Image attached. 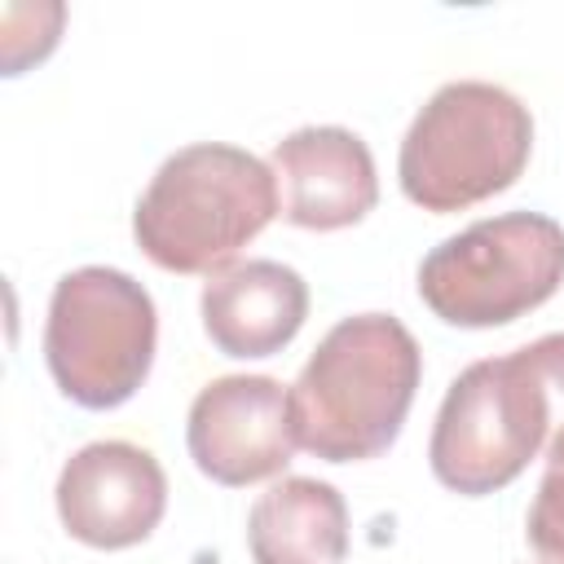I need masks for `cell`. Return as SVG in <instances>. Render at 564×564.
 Here are the masks:
<instances>
[{"instance_id": "obj_1", "label": "cell", "mask_w": 564, "mask_h": 564, "mask_svg": "<svg viewBox=\"0 0 564 564\" xmlns=\"http://www.w3.org/2000/svg\"><path fill=\"white\" fill-rule=\"evenodd\" d=\"M555 414L564 419V330L471 361L436 410L427 445L436 480L467 498L507 489L538 458Z\"/></svg>"}, {"instance_id": "obj_2", "label": "cell", "mask_w": 564, "mask_h": 564, "mask_svg": "<svg viewBox=\"0 0 564 564\" xmlns=\"http://www.w3.org/2000/svg\"><path fill=\"white\" fill-rule=\"evenodd\" d=\"M423 352L392 313H357L326 330L291 388L295 436L326 463L383 454L419 392Z\"/></svg>"}, {"instance_id": "obj_3", "label": "cell", "mask_w": 564, "mask_h": 564, "mask_svg": "<svg viewBox=\"0 0 564 564\" xmlns=\"http://www.w3.org/2000/svg\"><path fill=\"white\" fill-rule=\"evenodd\" d=\"M278 216V176L256 154L198 141L163 159L150 176L132 234L137 247L172 273H212L229 264Z\"/></svg>"}, {"instance_id": "obj_4", "label": "cell", "mask_w": 564, "mask_h": 564, "mask_svg": "<svg viewBox=\"0 0 564 564\" xmlns=\"http://www.w3.org/2000/svg\"><path fill=\"white\" fill-rule=\"evenodd\" d=\"M529 150L533 115L520 97L485 79H454L414 115L397 176L423 212H467L516 185Z\"/></svg>"}, {"instance_id": "obj_5", "label": "cell", "mask_w": 564, "mask_h": 564, "mask_svg": "<svg viewBox=\"0 0 564 564\" xmlns=\"http://www.w3.org/2000/svg\"><path fill=\"white\" fill-rule=\"evenodd\" d=\"M154 339V300L132 273L84 264L57 278L44 322V361L75 405H123L150 375Z\"/></svg>"}, {"instance_id": "obj_6", "label": "cell", "mask_w": 564, "mask_h": 564, "mask_svg": "<svg viewBox=\"0 0 564 564\" xmlns=\"http://www.w3.org/2000/svg\"><path fill=\"white\" fill-rule=\"evenodd\" d=\"M564 282V225L542 212H507L467 225L419 264L423 304L467 330L507 326L546 304Z\"/></svg>"}, {"instance_id": "obj_7", "label": "cell", "mask_w": 564, "mask_h": 564, "mask_svg": "<svg viewBox=\"0 0 564 564\" xmlns=\"http://www.w3.org/2000/svg\"><path fill=\"white\" fill-rule=\"evenodd\" d=\"M185 445L194 467L216 485L242 489L269 480L286 471L300 445L291 392L269 375H220L194 397Z\"/></svg>"}, {"instance_id": "obj_8", "label": "cell", "mask_w": 564, "mask_h": 564, "mask_svg": "<svg viewBox=\"0 0 564 564\" xmlns=\"http://www.w3.org/2000/svg\"><path fill=\"white\" fill-rule=\"evenodd\" d=\"M53 494L66 533L97 551L145 542L167 511V476L159 458L132 441H93L75 449Z\"/></svg>"}, {"instance_id": "obj_9", "label": "cell", "mask_w": 564, "mask_h": 564, "mask_svg": "<svg viewBox=\"0 0 564 564\" xmlns=\"http://www.w3.org/2000/svg\"><path fill=\"white\" fill-rule=\"evenodd\" d=\"M273 172L282 176V216L300 229L357 225L379 203V176L370 145L348 128H300L273 145Z\"/></svg>"}, {"instance_id": "obj_10", "label": "cell", "mask_w": 564, "mask_h": 564, "mask_svg": "<svg viewBox=\"0 0 564 564\" xmlns=\"http://www.w3.org/2000/svg\"><path fill=\"white\" fill-rule=\"evenodd\" d=\"M308 317V286L282 260L220 269L203 286V330L225 357H273Z\"/></svg>"}, {"instance_id": "obj_11", "label": "cell", "mask_w": 564, "mask_h": 564, "mask_svg": "<svg viewBox=\"0 0 564 564\" xmlns=\"http://www.w3.org/2000/svg\"><path fill=\"white\" fill-rule=\"evenodd\" d=\"M247 546L256 564H344L348 507L335 485L286 476L256 498L247 516Z\"/></svg>"}, {"instance_id": "obj_12", "label": "cell", "mask_w": 564, "mask_h": 564, "mask_svg": "<svg viewBox=\"0 0 564 564\" xmlns=\"http://www.w3.org/2000/svg\"><path fill=\"white\" fill-rule=\"evenodd\" d=\"M524 533H529V546L542 555V564H564V423L546 445V471L533 494Z\"/></svg>"}]
</instances>
